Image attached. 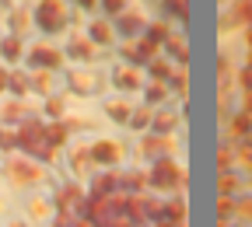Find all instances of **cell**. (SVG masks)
Instances as JSON below:
<instances>
[{
  "instance_id": "7c38bea8",
  "label": "cell",
  "mask_w": 252,
  "mask_h": 227,
  "mask_svg": "<svg viewBox=\"0 0 252 227\" xmlns=\"http://www.w3.org/2000/svg\"><path fill=\"white\" fill-rule=\"evenodd\" d=\"M133 102L130 98H123V94H116V98H109L105 102V115L112 119V122H130V115H133Z\"/></svg>"
},
{
  "instance_id": "e575fe53",
  "label": "cell",
  "mask_w": 252,
  "mask_h": 227,
  "mask_svg": "<svg viewBox=\"0 0 252 227\" xmlns=\"http://www.w3.org/2000/svg\"><path fill=\"white\" fill-rule=\"evenodd\" d=\"M144 94H147V102H161L165 94H168V87L158 81V84H147V87H144Z\"/></svg>"
},
{
  "instance_id": "5b68a950",
  "label": "cell",
  "mask_w": 252,
  "mask_h": 227,
  "mask_svg": "<svg viewBox=\"0 0 252 227\" xmlns=\"http://www.w3.org/2000/svg\"><path fill=\"white\" fill-rule=\"evenodd\" d=\"M67 87H70L74 94H81V98H91V94L98 91V74H94L91 67H77V70H70Z\"/></svg>"
},
{
  "instance_id": "30bf717a",
  "label": "cell",
  "mask_w": 252,
  "mask_h": 227,
  "mask_svg": "<svg viewBox=\"0 0 252 227\" xmlns=\"http://www.w3.org/2000/svg\"><path fill=\"white\" fill-rule=\"evenodd\" d=\"M119 31H123L126 39L144 35V31H147V18H144L140 11H133V7H126V11L119 14Z\"/></svg>"
},
{
  "instance_id": "7a4b0ae2",
  "label": "cell",
  "mask_w": 252,
  "mask_h": 227,
  "mask_svg": "<svg viewBox=\"0 0 252 227\" xmlns=\"http://www.w3.org/2000/svg\"><path fill=\"white\" fill-rule=\"evenodd\" d=\"M32 14H35V25L46 31V35L63 31V28H67V21H70L67 0H39V4L32 7Z\"/></svg>"
},
{
  "instance_id": "52a82bcc",
  "label": "cell",
  "mask_w": 252,
  "mask_h": 227,
  "mask_svg": "<svg viewBox=\"0 0 252 227\" xmlns=\"http://www.w3.org/2000/svg\"><path fill=\"white\" fill-rule=\"evenodd\" d=\"M84 203H88V196H84V189H81L77 182H67V185L56 192V206H60V210L81 213V210H84Z\"/></svg>"
},
{
  "instance_id": "7bdbcfd3",
  "label": "cell",
  "mask_w": 252,
  "mask_h": 227,
  "mask_svg": "<svg viewBox=\"0 0 252 227\" xmlns=\"http://www.w3.org/2000/svg\"><path fill=\"white\" fill-rule=\"evenodd\" d=\"M220 4H231V0H220Z\"/></svg>"
},
{
  "instance_id": "8992f818",
  "label": "cell",
  "mask_w": 252,
  "mask_h": 227,
  "mask_svg": "<svg viewBox=\"0 0 252 227\" xmlns=\"http://www.w3.org/2000/svg\"><path fill=\"white\" fill-rule=\"evenodd\" d=\"M28 59L35 63V67H49V70H53V67H60V63H63V49H56L53 42H42V39H39L35 46L28 49Z\"/></svg>"
},
{
  "instance_id": "3957f363",
  "label": "cell",
  "mask_w": 252,
  "mask_h": 227,
  "mask_svg": "<svg viewBox=\"0 0 252 227\" xmlns=\"http://www.w3.org/2000/svg\"><path fill=\"white\" fill-rule=\"evenodd\" d=\"M4 171H7V178H11L14 185H21V189L46 182V168L39 165V161L25 157V154H11V157H7V165H4Z\"/></svg>"
},
{
  "instance_id": "4fadbf2b",
  "label": "cell",
  "mask_w": 252,
  "mask_h": 227,
  "mask_svg": "<svg viewBox=\"0 0 252 227\" xmlns=\"http://www.w3.org/2000/svg\"><path fill=\"white\" fill-rule=\"evenodd\" d=\"M182 122V115L175 112V109H161V112H158L154 109V122H151V129H154V133H175V126Z\"/></svg>"
},
{
  "instance_id": "277c9868",
  "label": "cell",
  "mask_w": 252,
  "mask_h": 227,
  "mask_svg": "<svg viewBox=\"0 0 252 227\" xmlns=\"http://www.w3.org/2000/svg\"><path fill=\"white\" fill-rule=\"evenodd\" d=\"M91 161H94V165H102V168H116L123 161V143H116L109 137H98L91 143Z\"/></svg>"
},
{
  "instance_id": "f1b7e54d",
  "label": "cell",
  "mask_w": 252,
  "mask_h": 227,
  "mask_svg": "<svg viewBox=\"0 0 252 227\" xmlns=\"http://www.w3.org/2000/svg\"><path fill=\"white\" fill-rule=\"evenodd\" d=\"M238 192H242L238 171H224V175H220V196H238Z\"/></svg>"
},
{
  "instance_id": "f546056e",
  "label": "cell",
  "mask_w": 252,
  "mask_h": 227,
  "mask_svg": "<svg viewBox=\"0 0 252 227\" xmlns=\"http://www.w3.org/2000/svg\"><path fill=\"white\" fill-rule=\"evenodd\" d=\"M7 91H14V98H25V94L32 91V77H25V74L11 70V84H7Z\"/></svg>"
},
{
  "instance_id": "74e56055",
  "label": "cell",
  "mask_w": 252,
  "mask_h": 227,
  "mask_svg": "<svg viewBox=\"0 0 252 227\" xmlns=\"http://www.w3.org/2000/svg\"><path fill=\"white\" fill-rule=\"evenodd\" d=\"M7 84H11V70L0 67V91H7Z\"/></svg>"
},
{
  "instance_id": "ac0fdd59",
  "label": "cell",
  "mask_w": 252,
  "mask_h": 227,
  "mask_svg": "<svg viewBox=\"0 0 252 227\" xmlns=\"http://www.w3.org/2000/svg\"><path fill=\"white\" fill-rule=\"evenodd\" d=\"M0 56H4L7 63H21V59H25V42H21V35L0 42Z\"/></svg>"
},
{
  "instance_id": "4dcf8cb0",
  "label": "cell",
  "mask_w": 252,
  "mask_h": 227,
  "mask_svg": "<svg viewBox=\"0 0 252 227\" xmlns=\"http://www.w3.org/2000/svg\"><path fill=\"white\" fill-rule=\"evenodd\" d=\"M46 140H49L53 147L67 143V140H70V126H67V122H60V126H46Z\"/></svg>"
},
{
  "instance_id": "9a60e30c",
  "label": "cell",
  "mask_w": 252,
  "mask_h": 227,
  "mask_svg": "<svg viewBox=\"0 0 252 227\" xmlns=\"http://www.w3.org/2000/svg\"><path fill=\"white\" fill-rule=\"evenodd\" d=\"M119 189V175L116 171H102L91 178V196H112V192Z\"/></svg>"
},
{
  "instance_id": "d6a6232c",
  "label": "cell",
  "mask_w": 252,
  "mask_h": 227,
  "mask_svg": "<svg viewBox=\"0 0 252 227\" xmlns=\"http://www.w3.org/2000/svg\"><path fill=\"white\" fill-rule=\"evenodd\" d=\"M147 70H151V77H158V81H168V77H172V67L161 59V53H158V56L147 63Z\"/></svg>"
},
{
  "instance_id": "60d3db41",
  "label": "cell",
  "mask_w": 252,
  "mask_h": 227,
  "mask_svg": "<svg viewBox=\"0 0 252 227\" xmlns=\"http://www.w3.org/2000/svg\"><path fill=\"white\" fill-rule=\"evenodd\" d=\"M7 227H28V224H25V220H11Z\"/></svg>"
},
{
  "instance_id": "e0dca14e",
  "label": "cell",
  "mask_w": 252,
  "mask_h": 227,
  "mask_svg": "<svg viewBox=\"0 0 252 227\" xmlns=\"http://www.w3.org/2000/svg\"><path fill=\"white\" fill-rule=\"evenodd\" d=\"M32 25H35V14H32V7L18 4V7L11 11V31H14V35H21V31L32 28Z\"/></svg>"
},
{
  "instance_id": "8fae6325",
  "label": "cell",
  "mask_w": 252,
  "mask_h": 227,
  "mask_svg": "<svg viewBox=\"0 0 252 227\" xmlns=\"http://www.w3.org/2000/svg\"><path fill=\"white\" fill-rule=\"evenodd\" d=\"M67 56L77 59V63H94V59H98V46H94L91 39H70Z\"/></svg>"
},
{
  "instance_id": "8d00e7d4",
  "label": "cell",
  "mask_w": 252,
  "mask_h": 227,
  "mask_svg": "<svg viewBox=\"0 0 252 227\" xmlns=\"http://www.w3.org/2000/svg\"><path fill=\"white\" fill-rule=\"evenodd\" d=\"M235 81H238V87H242V91H252V67H249V63L238 70V77H235Z\"/></svg>"
},
{
  "instance_id": "d6986e66",
  "label": "cell",
  "mask_w": 252,
  "mask_h": 227,
  "mask_svg": "<svg viewBox=\"0 0 252 227\" xmlns=\"http://www.w3.org/2000/svg\"><path fill=\"white\" fill-rule=\"evenodd\" d=\"M165 49H168V56H172L175 63H186V59H189V42H186L182 35H175V31L165 39Z\"/></svg>"
},
{
  "instance_id": "9c48e42d",
  "label": "cell",
  "mask_w": 252,
  "mask_h": 227,
  "mask_svg": "<svg viewBox=\"0 0 252 227\" xmlns=\"http://www.w3.org/2000/svg\"><path fill=\"white\" fill-rule=\"evenodd\" d=\"M112 84H116L119 91H140V87H144V77H140V70H137V63H130V67H116Z\"/></svg>"
},
{
  "instance_id": "6da1fadb",
  "label": "cell",
  "mask_w": 252,
  "mask_h": 227,
  "mask_svg": "<svg viewBox=\"0 0 252 227\" xmlns=\"http://www.w3.org/2000/svg\"><path fill=\"white\" fill-rule=\"evenodd\" d=\"M147 182L158 192H175V189L186 185V168L179 165L175 157H154L151 161V171H147Z\"/></svg>"
},
{
  "instance_id": "b9f144b4",
  "label": "cell",
  "mask_w": 252,
  "mask_h": 227,
  "mask_svg": "<svg viewBox=\"0 0 252 227\" xmlns=\"http://www.w3.org/2000/svg\"><path fill=\"white\" fill-rule=\"evenodd\" d=\"M245 63H249V67H252V46H249V56H245Z\"/></svg>"
},
{
  "instance_id": "484cf974",
  "label": "cell",
  "mask_w": 252,
  "mask_h": 227,
  "mask_svg": "<svg viewBox=\"0 0 252 227\" xmlns=\"http://www.w3.org/2000/svg\"><path fill=\"white\" fill-rule=\"evenodd\" d=\"M235 220H249L252 224V192H238L235 196Z\"/></svg>"
},
{
  "instance_id": "83f0119b",
  "label": "cell",
  "mask_w": 252,
  "mask_h": 227,
  "mask_svg": "<svg viewBox=\"0 0 252 227\" xmlns=\"http://www.w3.org/2000/svg\"><path fill=\"white\" fill-rule=\"evenodd\" d=\"M161 7H165L175 21H182V25L189 21V0H161Z\"/></svg>"
},
{
  "instance_id": "836d02e7",
  "label": "cell",
  "mask_w": 252,
  "mask_h": 227,
  "mask_svg": "<svg viewBox=\"0 0 252 227\" xmlns=\"http://www.w3.org/2000/svg\"><path fill=\"white\" fill-rule=\"evenodd\" d=\"M46 115H53V119H63V115H67L63 98H53V94H49V98H46Z\"/></svg>"
},
{
  "instance_id": "ba28073f",
  "label": "cell",
  "mask_w": 252,
  "mask_h": 227,
  "mask_svg": "<svg viewBox=\"0 0 252 227\" xmlns=\"http://www.w3.org/2000/svg\"><path fill=\"white\" fill-rule=\"evenodd\" d=\"M88 39H91L94 46H109V42H116V28H112V21H109V18H91V21H88Z\"/></svg>"
},
{
  "instance_id": "ab89813d",
  "label": "cell",
  "mask_w": 252,
  "mask_h": 227,
  "mask_svg": "<svg viewBox=\"0 0 252 227\" xmlns=\"http://www.w3.org/2000/svg\"><path fill=\"white\" fill-rule=\"evenodd\" d=\"M81 7H94V4H102V0H77Z\"/></svg>"
},
{
  "instance_id": "1f68e13d",
  "label": "cell",
  "mask_w": 252,
  "mask_h": 227,
  "mask_svg": "<svg viewBox=\"0 0 252 227\" xmlns=\"http://www.w3.org/2000/svg\"><path fill=\"white\" fill-rule=\"evenodd\" d=\"M147 182V175L144 171H126V175H119V185L126 189V192H140V185Z\"/></svg>"
},
{
  "instance_id": "f35d334b",
  "label": "cell",
  "mask_w": 252,
  "mask_h": 227,
  "mask_svg": "<svg viewBox=\"0 0 252 227\" xmlns=\"http://www.w3.org/2000/svg\"><path fill=\"white\" fill-rule=\"evenodd\" d=\"M242 109L252 115V91H245V98H242Z\"/></svg>"
},
{
  "instance_id": "44dd1931",
  "label": "cell",
  "mask_w": 252,
  "mask_h": 227,
  "mask_svg": "<svg viewBox=\"0 0 252 227\" xmlns=\"http://www.w3.org/2000/svg\"><path fill=\"white\" fill-rule=\"evenodd\" d=\"M53 206H56V203H49V199H42V196H32V199H28V217H32V220H49V217H53Z\"/></svg>"
},
{
  "instance_id": "5bb4252c",
  "label": "cell",
  "mask_w": 252,
  "mask_h": 227,
  "mask_svg": "<svg viewBox=\"0 0 252 227\" xmlns=\"http://www.w3.org/2000/svg\"><path fill=\"white\" fill-rule=\"evenodd\" d=\"M249 133H252V115L242 109V112H235L231 122H228V143H231V140H242V137H249Z\"/></svg>"
},
{
  "instance_id": "7402d4cb",
  "label": "cell",
  "mask_w": 252,
  "mask_h": 227,
  "mask_svg": "<svg viewBox=\"0 0 252 227\" xmlns=\"http://www.w3.org/2000/svg\"><path fill=\"white\" fill-rule=\"evenodd\" d=\"M32 91L53 94V70L49 67H35V74H32Z\"/></svg>"
},
{
  "instance_id": "d4e9b609",
  "label": "cell",
  "mask_w": 252,
  "mask_h": 227,
  "mask_svg": "<svg viewBox=\"0 0 252 227\" xmlns=\"http://www.w3.org/2000/svg\"><path fill=\"white\" fill-rule=\"evenodd\" d=\"M151 122H154V109L151 105H137L133 115H130V126L133 129H151Z\"/></svg>"
},
{
  "instance_id": "2e32d148",
  "label": "cell",
  "mask_w": 252,
  "mask_h": 227,
  "mask_svg": "<svg viewBox=\"0 0 252 227\" xmlns=\"http://www.w3.org/2000/svg\"><path fill=\"white\" fill-rule=\"evenodd\" d=\"M158 53H161V46H158L154 39H140V42H133V53H130V63H151Z\"/></svg>"
},
{
  "instance_id": "603a6c76",
  "label": "cell",
  "mask_w": 252,
  "mask_h": 227,
  "mask_svg": "<svg viewBox=\"0 0 252 227\" xmlns=\"http://www.w3.org/2000/svg\"><path fill=\"white\" fill-rule=\"evenodd\" d=\"M186 213H189V210H186V199H182V196H172V199H168V206H165V217H168L172 224L186 227Z\"/></svg>"
},
{
  "instance_id": "4316f807",
  "label": "cell",
  "mask_w": 252,
  "mask_h": 227,
  "mask_svg": "<svg viewBox=\"0 0 252 227\" xmlns=\"http://www.w3.org/2000/svg\"><path fill=\"white\" fill-rule=\"evenodd\" d=\"M147 39H154L158 46H165V39L172 35V28H168V21H147V31H144Z\"/></svg>"
},
{
  "instance_id": "ffe728a7",
  "label": "cell",
  "mask_w": 252,
  "mask_h": 227,
  "mask_svg": "<svg viewBox=\"0 0 252 227\" xmlns=\"http://www.w3.org/2000/svg\"><path fill=\"white\" fill-rule=\"evenodd\" d=\"M25 115H28V105L21 98L4 102V109H0V119H4V122H25Z\"/></svg>"
},
{
  "instance_id": "cb8c5ba5",
  "label": "cell",
  "mask_w": 252,
  "mask_h": 227,
  "mask_svg": "<svg viewBox=\"0 0 252 227\" xmlns=\"http://www.w3.org/2000/svg\"><path fill=\"white\" fill-rule=\"evenodd\" d=\"M217 168H220V175L238 168V150H235L231 143H224V147H220V154H217Z\"/></svg>"
},
{
  "instance_id": "d590c367",
  "label": "cell",
  "mask_w": 252,
  "mask_h": 227,
  "mask_svg": "<svg viewBox=\"0 0 252 227\" xmlns=\"http://www.w3.org/2000/svg\"><path fill=\"white\" fill-rule=\"evenodd\" d=\"M102 7H105L109 14H116V18H119L126 7H130V0H102Z\"/></svg>"
}]
</instances>
